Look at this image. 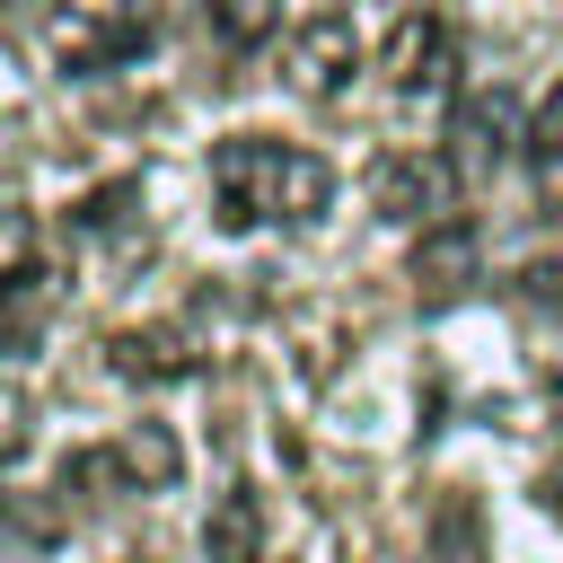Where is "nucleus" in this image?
Returning a JSON list of instances; mask_svg holds the SVG:
<instances>
[{
    "label": "nucleus",
    "instance_id": "nucleus-1",
    "mask_svg": "<svg viewBox=\"0 0 563 563\" xmlns=\"http://www.w3.org/2000/svg\"><path fill=\"white\" fill-rule=\"evenodd\" d=\"M211 194H220V229H264V220H317L334 202V167L299 141L273 132H229L211 150Z\"/></svg>",
    "mask_w": 563,
    "mask_h": 563
},
{
    "label": "nucleus",
    "instance_id": "nucleus-2",
    "mask_svg": "<svg viewBox=\"0 0 563 563\" xmlns=\"http://www.w3.org/2000/svg\"><path fill=\"white\" fill-rule=\"evenodd\" d=\"M185 9H202V0H62V18H53V62H62L70 79L123 70V62L150 53Z\"/></svg>",
    "mask_w": 563,
    "mask_h": 563
},
{
    "label": "nucleus",
    "instance_id": "nucleus-3",
    "mask_svg": "<svg viewBox=\"0 0 563 563\" xmlns=\"http://www.w3.org/2000/svg\"><path fill=\"white\" fill-rule=\"evenodd\" d=\"M185 475V449L167 422H132L79 457H62V493H167Z\"/></svg>",
    "mask_w": 563,
    "mask_h": 563
},
{
    "label": "nucleus",
    "instance_id": "nucleus-4",
    "mask_svg": "<svg viewBox=\"0 0 563 563\" xmlns=\"http://www.w3.org/2000/svg\"><path fill=\"white\" fill-rule=\"evenodd\" d=\"M510 141H528L519 88H475V97L449 114V176H457V185H484V176L510 158Z\"/></svg>",
    "mask_w": 563,
    "mask_h": 563
},
{
    "label": "nucleus",
    "instance_id": "nucleus-5",
    "mask_svg": "<svg viewBox=\"0 0 563 563\" xmlns=\"http://www.w3.org/2000/svg\"><path fill=\"white\" fill-rule=\"evenodd\" d=\"M378 70H387V88H405V97H431V88H449V79H457V26H449L440 9H405V18L387 26V53H378Z\"/></svg>",
    "mask_w": 563,
    "mask_h": 563
},
{
    "label": "nucleus",
    "instance_id": "nucleus-6",
    "mask_svg": "<svg viewBox=\"0 0 563 563\" xmlns=\"http://www.w3.org/2000/svg\"><path fill=\"white\" fill-rule=\"evenodd\" d=\"M282 70H290V88H299V97H343V79L361 70V35H352V18H343V9L308 18V26L290 35Z\"/></svg>",
    "mask_w": 563,
    "mask_h": 563
},
{
    "label": "nucleus",
    "instance_id": "nucleus-7",
    "mask_svg": "<svg viewBox=\"0 0 563 563\" xmlns=\"http://www.w3.org/2000/svg\"><path fill=\"white\" fill-rule=\"evenodd\" d=\"M369 202H378V220H440V211H449V158L387 150V158L369 167Z\"/></svg>",
    "mask_w": 563,
    "mask_h": 563
},
{
    "label": "nucleus",
    "instance_id": "nucleus-8",
    "mask_svg": "<svg viewBox=\"0 0 563 563\" xmlns=\"http://www.w3.org/2000/svg\"><path fill=\"white\" fill-rule=\"evenodd\" d=\"M106 369L141 378V387H167V378H194L202 352H194L185 325H123V334H106Z\"/></svg>",
    "mask_w": 563,
    "mask_h": 563
},
{
    "label": "nucleus",
    "instance_id": "nucleus-9",
    "mask_svg": "<svg viewBox=\"0 0 563 563\" xmlns=\"http://www.w3.org/2000/svg\"><path fill=\"white\" fill-rule=\"evenodd\" d=\"M202 563H264V510L246 484H229L202 519Z\"/></svg>",
    "mask_w": 563,
    "mask_h": 563
},
{
    "label": "nucleus",
    "instance_id": "nucleus-10",
    "mask_svg": "<svg viewBox=\"0 0 563 563\" xmlns=\"http://www.w3.org/2000/svg\"><path fill=\"white\" fill-rule=\"evenodd\" d=\"M466 264H475V220L440 211V220L422 229V246H413V282H422V299H449V282H466Z\"/></svg>",
    "mask_w": 563,
    "mask_h": 563
},
{
    "label": "nucleus",
    "instance_id": "nucleus-11",
    "mask_svg": "<svg viewBox=\"0 0 563 563\" xmlns=\"http://www.w3.org/2000/svg\"><path fill=\"white\" fill-rule=\"evenodd\" d=\"M53 317V264H18L0 273V352H26Z\"/></svg>",
    "mask_w": 563,
    "mask_h": 563
},
{
    "label": "nucleus",
    "instance_id": "nucleus-12",
    "mask_svg": "<svg viewBox=\"0 0 563 563\" xmlns=\"http://www.w3.org/2000/svg\"><path fill=\"white\" fill-rule=\"evenodd\" d=\"M528 185H537V202L545 211H563V79L537 97V114H528Z\"/></svg>",
    "mask_w": 563,
    "mask_h": 563
},
{
    "label": "nucleus",
    "instance_id": "nucleus-13",
    "mask_svg": "<svg viewBox=\"0 0 563 563\" xmlns=\"http://www.w3.org/2000/svg\"><path fill=\"white\" fill-rule=\"evenodd\" d=\"M431 563H493V545H484V510H475L466 493H449V501L431 510Z\"/></svg>",
    "mask_w": 563,
    "mask_h": 563
},
{
    "label": "nucleus",
    "instance_id": "nucleus-14",
    "mask_svg": "<svg viewBox=\"0 0 563 563\" xmlns=\"http://www.w3.org/2000/svg\"><path fill=\"white\" fill-rule=\"evenodd\" d=\"M273 18H282L273 0H211V26H220L229 53H255V44L273 35Z\"/></svg>",
    "mask_w": 563,
    "mask_h": 563
},
{
    "label": "nucleus",
    "instance_id": "nucleus-15",
    "mask_svg": "<svg viewBox=\"0 0 563 563\" xmlns=\"http://www.w3.org/2000/svg\"><path fill=\"white\" fill-rule=\"evenodd\" d=\"M53 510H35V501H18V493H0V554H35V545H53Z\"/></svg>",
    "mask_w": 563,
    "mask_h": 563
},
{
    "label": "nucleus",
    "instance_id": "nucleus-16",
    "mask_svg": "<svg viewBox=\"0 0 563 563\" xmlns=\"http://www.w3.org/2000/svg\"><path fill=\"white\" fill-rule=\"evenodd\" d=\"M132 202H141V185H132V176H114V185H97V194L70 211V229H79V238H97V229H114Z\"/></svg>",
    "mask_w": 563,
    "mask_h": 563
},
{
    "label": "nucleus",
    "instance_id": "nucleus-17",
    "mask_svg": "<svg viewBox=\"0 0 563 563\" xmlns=\"http://www.w3.org/2000/svg\"><path fill=\"white\" fill-rule=\"evenodd\" d=\"M26 440H35V396L0 378V466H18V457H26Z\"/></svg>",
    "mask_w": 563,
    "mask_h": 563
},
{
    "label": "nucleus",
    "instance_id": "nucleus-18",
    "mask_svg": "<svg viewBox=\"0 0 563 563\" xmlns=\"http://www.w3.org/2000/svg\"><path fill=\"white\" fill-rule=\"evenodd\" d=\"M519 299H537V308H563V255H537V264H519Z\"/></svg>",
    "mask_w": 563,
    "mask_h": 563
},
{
    "label": "nucleus",
    "instance_id": "nucleus-19",
    "mask_svg": "<svg viewBox=\"0 0 563 563\" xmlns=\"http://www.w3.org/2000/svg\"><path fill=\"white\" fill-rule=\"evenodd\" d=\"M545 501H554V510H563V475H554V484H545Z\"/></svg>",
    "mask_w": 563,
    "mask_h": 563
},
{
    "label": "nucleus",
    "instance_id": "nucleus-20",
    "mask_svg": "<svg viewBox=\"0 0 563 563\" xmlns=\"http://www.w3.org/2000/svg\"><path fill=\"white\" fill-rule=\"evenodd\" d=\"M0 9H9V0H0Z\"/></svg>",
    "mask_w": 563,
    "mask_h": 563
}]
</instances>
